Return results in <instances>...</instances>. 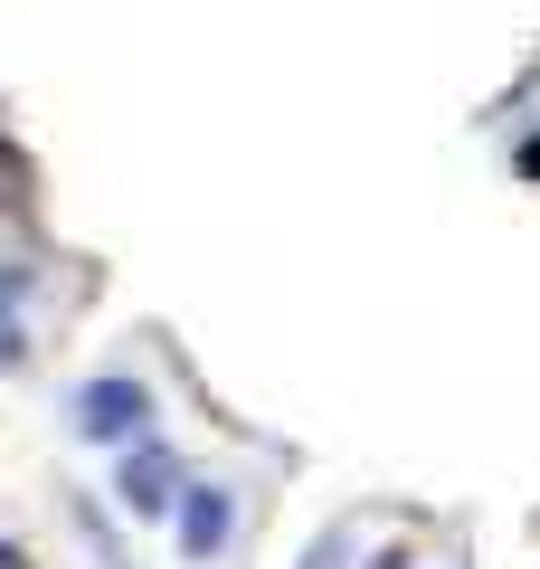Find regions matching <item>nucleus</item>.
I'll use <instances>...</instances> for the list:
<instances>
[{
	"label": "nucleus",
	"instance_id": "obj_1",
	"mask_svg": "<svg viewBox=\"0 0 540 569\" xmlns=\"http://www.w3.org/2000/svg\"><path fill=\"white\" fill-rule=\"evenodd\" d=\"M86 427H96V437H123V427H142V389H123V380L86 389Z\"/></svg>",
	"mask_w": 540,
	"mask_h": 569
}]
</instances>
